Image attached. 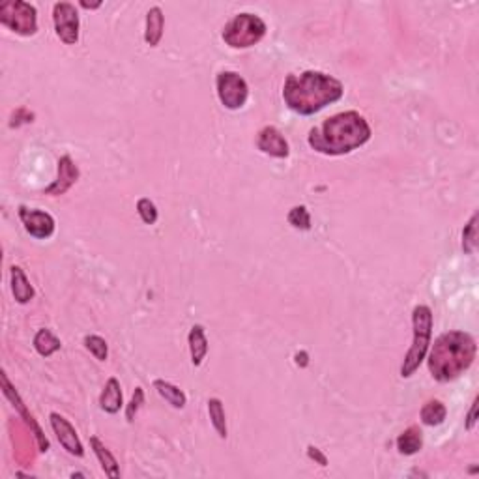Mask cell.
I'll use <instances>...</instances> for the list:
<instances>
[{
  "instance_id": "obj_15",
  "label": "cell",
  "mask_w": 479,
  "mask_h": 479,
  "mask_svg": "<svg viewBox=\"0 0 479 479\" xmlns=\"http://www.w3.org/2000/svg\"><path fill=\"white\" fill-rule=\"evenodd\" d=\"M165 15L159 6L150 8L147 13V30H144V42L150 47H158L161 38H163Z\"/></svg>"
},
{
  "instance_id": "obj_17",
  "label": "cell",
  "mask_w": 479,
  "mask_h": 479,
  "mask_svg": "<svg viewBox=\"0 0 479 479\" xmlns=\"http://www.w3.org/2000/svg\"><path fill=\"white\" fill-rule=\"evenodd\" d=\"M11 292L17 304H28L34 298V287L19 266H11Z\"/></svg>"
},
{
  "instance_id": "obj_6",
  "label": "cell",
  "mask_w": 479,
  "mask_h": 479,
  "mask_svg": "<svg viewBox=\"0 0 479 479\" xmlns=\"http://www.w3.org/2000/svg\"><path fill=\"white\" fill-rule=\"evenodd\" d=\"M0 23L19 36H34L38 32V11L23 0H8L0 4Z\"/></svg>"
},
{
  "instance_id": "obj_30",
  "label": "cell",
  "mask_w": 479,
  "mask_h": 479,
  "mask_svg": "<svg viewBox=\"0 0 479 479\" xmlns=\"http://www.w3.org/2000/svg\"><path fill=\"white\" fill-rule=\"evenodd\" d=\"M307 457H309L311 461H315V463L321 464V466H328L326 455H324V453H322L318 447L307 446Z\"/></svg>"
},
{
  "instance_id": "obj_10",
  "label": "cell",
  "mask_w": 479,
  "mask_h": 479,
  "mask_svg": "<svg viewBox=\"0 0 479 479\" xmlns=\"http://www.w3.org/2000/svg\"><path fill=\"white\" fill-rule=\"evenodd\" d=\"M256 148L262 154L278 159L289 158L290 154L289 142H287L283 133L278 127H273V125H266V127H262L259 131V135H256Z\"/></svg>"
},
{
  "instance_id": "obj_32",
  "label": "cell",
  "mask_w": 479,
  "mask_h": 479,
  "mask_svg": "<svg viewBox=\"0 0 479 479\" xmlns=\"http://www.w3.org/2000/svg\"><path fill=\"white\" fill-rule=\"evenodd\" d=\"M309 356H307V352H298L296 354V363L299 365V367H307V363H309Z\"/></svg>"
},
{
  "instance_id": "obj_16",
  "label": "cell",
  "mask_w": 479,
  "mask_h": 479,
  "mask_svg": "<svg viewBox=\"0 0 479 479\" xmlns=\"http://www.w3.org/2000/svg\"><path fill=\"white\" fill-rule=\"evenodd\" d=\"M187 343H189L191 363L199 367L202 363V359L206 358L208 354V339L206 333H204V328L201 324H195L191 328L189 335H187Z\"/></svg>"
},
{
  "instance_id": "obj_12",
  "label": "cell",
  "mask_w": 479,
  "mask_h": 479,
  "mask_svg": "<svg viewBox=\"0 0 479 479\" xmlns=\"http://www.w3.org/2000/svg\"><path fill=\"white\" fill-rule=\"evenodd\" d=\"M79 180V167L73 163V159L70 156H62L58 159V178L45 187V195H64L66 191H70V187Z\"/></svg>"
},
{
  "instance_id": "obj_14",
  "label": "cell",
  "mask_w": 479,
  "mask_h": 479,
  "mask_svg": "<svg viewBox=\"0 0 479 479\" xmlns=\"http://www.w3.org/2000/svg\"><path fill=\"white\" fill-rule=\"evenodd\" d=\"M124 404V397H122V387H120L118 378L111 376L107 384H105L104 392L99 395V409L107 412V414H118L120 409Z\"/></svg>"
},
{
  "instance_id": "obj_8",
  "label": "cell",
  "mask_w": 479,
  "mask_h": 479,
  "mask_svg": "<svg viewBox=\"0 0 479 479\" xmlns=\"http://www.w3.org/2000/svg\"><path fill=\"white\" fill-rule=\"evenodd\" d=\"M53 23L56 36L66 45H75L79 42V11L71 2H56L53 6Z\"/></svg>"
},
{
  "instance_id": "obj_22",
  "label": "cell",
  "mask_w": 479,
  "mask_h": 479,
  "mask_svg": "<svg viewBox=\"0 0 479 479\" xmlns=\"http://www.w3.org/2000/svg\"><path fill=\"white\" fill-rule=\"evenodd\" d=\"M419 416H421V421H423L425 425L436 427V425H442L446 421L447 410L442 401L433 399V401H427V403L423 404V409H421V414Z\"/></svg>"
},
{
  "instance_id": "obj_20",
  "label": "cell",
  "mask_w": 479,
  "mask_h": 479,
  "mask_svg": "<svg viewBox=\"0 0 479 479\" xmlns=\"http://www.w3.org/2000/svg\"><path fill=\"white\" fill-rule=\"evenodd\" d=\"M154 387H156L159 395H161V397H163L165 401L170 404V406H175V409H184L185 403H187L185 393L182 392L178 386L170 384V382L158 378V380H154Z\"/></svg>"
},
{
  "instance_id": "obj_13",
  "label": "cell",
  "mask_w": 479,
  "mask_h": 479,
  "mask_svg": "<svg viewBox=\"0 0 479 479\" xmlns=\"http://www.w3.org/2000/svg\"><path fill=\"white\" fill-rule=\"evenodd\" d=\"M2 387H4L6 397L10 399L11 403H13V406L19 410V414H21V418L25 419V421H27V425L30 427V430H34V435H36V438H38L39 452H47V449H49V440H47V438L44 436V433H42V429H39V425L36 423L34 416L30 414L27 409H25V404H23V401L19 399V395H17L15 390L11 387V384H10V380H8L6 373H2Z\"/></svg>"
},
{
  "instance_id": "obj_11",
  "label": "cell",
  "mask_w": 479,
  "mask_h": 479,
  "mask_svg": "<svg viewBox=\"0 0 479 479\" xmlns=\"http://www.w3.org/2000/svg\"><path fill=\"white\" fill-rule=\"evenodd\" d=\"M49 419L51 427H53L56 438H58L60 442V446L64 447L66 452L70 453V455H73V457H82V455H85V447H82L81 440H79V436H77V430L73 429V425H71L64 416L56 414V412H53V414L49 416Z\"/></svg>"
},
{
  "instance_id": "obj_5",
  "label": "cell",
  "mask_w": 479,
  "mask_h": 479,
  "mask_svg": "<svg viewBox=\"0 0 479 479\" xmlns=\"http://www.w3.org/2000/svg\"><path fill=\"white\" fill-rule=\"evenodd\" d=\"M266 36V23L255 13H238L223 28L221 38L232 49H249Z\"/></svg>"
},
{
  "instance_id": "obj_1",
  "label": "cell",
  "mask_w": 479,
  "mask_h": 479,
  "mask_svg": "<svg viewBox=\"0 0 479 479\" xmlns=\"http://www.w3.org/2000/svg\"><path fill=\"white\" fill-rule=\"evenodd\" d=\"M343 82L322 71L290 73L283 87V99L296 115L311 116L343 98Z\"/></svg>"
},
{
  "instance_id": "obj_19",
  "label": "cell",
  "mask_w": 479,
  "mask_h": 479,
  "mask_svg": "<svg viewBox=\"0 0 479 479\" xmlns=\"http://www.w3.org/2000/svg\"><path fill=\"white\" fill-rule=\"evenodd\" d=\"M423 446V435L419 427L412 425L397 438V449L401 455H416Z\"/></svg>"
},
{
  "instance_id": "obj_33",
  "label": "cell",
  "mask_w": 479,
  "mask_h": 479,
  "mask_svg": "<svg viewBox=\"0 0 479 479\" xmlns=\"http://www.w3.org/2000/svg\"><path fill=\"white\" fill-rule=\"evenodd\" d=\"M79 6H81V8H87V10H96V8H99V6H101V2H96V4H88V2H79Z\"/></svg>"
},
{
  "instance_id": "obj_28",
  "label": "cell",
  "mask_w": 479,
  "mask_h": 479,
  "mask_svg": "<svg viewBox=\"0 0 479 479\" xmlns=\"http://www.w3.org/2000/svg\"><path fill=\"white\" fill-rule=\"evenodd\" d=\"M142 403H144V390L139 386L135 387V393H133V397H131L130 404H127V409H125V419H127L130 423L135 421V416L137 412H139V409L142 406Z\"/></svg>"
},
{
  "instance_id": "obj_23",
  "label": "cell",
  "mask_w": 479,
  "mask_h": 479,
  "mask_svg": "<svg viewBox=\"0 0 479 479\" xmlns=\"http://www.w3.org/2000/svg\"><path fill=\"white\" fill-rule=\"evenodd\" d=\"M208 414H210V421H212L213 429L219 435V438H227L229 430H227V418H225V409L221 399H210L208 401Z\"/></svg>"
},
{
  "instance_id": "obj_27",
  "label": "cell",
  "mask_w": 479,
  "mask_h": 479,
  "mask_svg": "<svg viewBox=\"0 0 479 479\" xmlns=\"http://www.w3.org/2000/svg\"><path fill=\"white\" fill-rule=\"evenodd\" d=\"M137 212H139L141 219L147 225H154L158 221V208H156V204H154L150 199H147V197L139 199V202H137Z\"/></svg>"
},
{
  "instance_id": "obj_26",
  "label": "cell",
  "mask_w": 479,
  "mask_h": 479,
  "mask_svg": "<svg viewBox=\"0 0 479 479\" xmlns=\"http://www.w3.org/2000/svg\"><path fill=\"white\" fill-rule=\"evenodd\" d=\"M289 223L299 230H309L311 229V213L305 206H294L287 216Z\"/></svg>"
},
{
  "instance_id": "obj_29",
  "label": "cell",
  "mask_w": 479,
  "mask_h": 479,
  "mask_svg": "<svg viewBox=\"0 0 479 479\" xmlns=\"http://www.w3.org/2000/svg\"><path fill=\"white\" fill-rule=\"evenodd\" d=\"M30 122H34V113H30L28 109L21 107V109H17L15 113L11 115L10 127H19V125L23 124H30Z\"/></svg>"
},
{
  "instance_id": "obj_25",
  "label": "cell",
  "mask_w": 479,
  "mask_h": 479,
  "mask_svg": "<svg viewBox=\"0 0 479 479\" xmlns=\"http://www.w3.org/2000/svg\"><path fill=\"white\" fill-rule=\"evenodd\" d=\"M85 347L98 361H105L107 356H109V347L105 343V339L99 337V335H87L85 337Z\"/></svg>"
},
{
  "instance_id": "obj_3",
  "label": "cell",
  "mask_w": 479,
  "mask_h": 479,
  "mask_svg": "<svg viewBox=\"0 0 479 479\" xmlns=\"http://www.w3.org/2000/svg\"><path fill=\"white\" fill-rule=\"evenodd\" d=\"M478 354L475 339L466 332H447L436 339L429 354V371L438 382H452L468 371Z\"/></svg>"
},
{
  "instance_id": "obj_21",
  "label": "cell",
  "mask_w": 479,
  "mask_h": 479,
  "mask_svg": "<svg viewBox=\"0 0 479 479\" xmlns=\"http://www.w3.org/2000/svg\"><path fill=\"white\" fill-rule=\"evenodd\" d=\"M60 347H62L60 339L51 330H47V328H42L36 333V337H34V349H36V352L39 356H44V358H49V356L55 354L56 350H60Z\"/></svg>"
},
{
  "instance_id": "obj_18",
  "label": "cell",
  "mask_w": 479,
  "mask_h": 479,
  "mask_svg": "<svg viewBox=\"0 0 479 479\" xmlns=\"http://www.w3.org/2000/svg\"><path fill=\"white\" fill-rule=\"evenodd\" d=\"M90 446H92L94 453H96V457H98L99 464H101V468H104V472L109 478H118L120 475V468H118V463H116L115 455L107 449V446H105L104 442L99 440L98 436H92L90 438Z\"/></svg>"
},
{
  "instance_id": "obj_9",
  "label": "cell",
  "mask_w": 479,
  "mask_h": 479,
  "mask_svg": "<svg viewBox=\"0 0 479 479\" xmlns=\"http://www.w3.org/2000/svg\"><path fill=\"white\" fill-rule=\"evenodd\" d=\"M19 219L25 225V230L28 235L38 240L51 238L55 232V219L53 216L38 208L19 206Z\"/></svg>"
},
{
  "instance_id": "obj_2",
  "label": "cell",
  "mask_w": 479,
  "mask_h": 479,
  "mask_svg": "<svg viewBox=\"0 0 479 479\" xmlns=\"http://www.w3.org/2000/svg\"><path fill=\"white\" fill-rule=\"evenodd\" d=\"M371 139L369 122L358 111H344L326 118L309 131L307 142L313 150L326 156H344L363 147Z\"/></svg>"
},
{
  "instance_id": "obj_31",
  "label": "cell",
  "mask_w": 479,
  "mask_h": 479,
  "mask_svg": "<svg viewBox=\"0 0 479 479\" xmlns=\"http://www.w3.org/2000/svg\"><path fill=\"white\" fill-rule=\"evenodd\" d=\"M475 421H478V397L474 399L472 403V409L468 412V418H466V429L472 430L475 427Z\"/></svg>"
},
{
  "instance_id": "obj_24",
  "label": "cell",
  "mask_w": 479,
  "mask_h": 479,
  "mask_svg": "<svg viewBox=\"0 0 479 479\" xmlns=\"http://www.w3.org/2000/svg\"><path fill=\"white\" fill-rule=\"evenodd\" d=\"M478 247V213H474L463 230V249L466 255L475 253Z\"/></svg>"
},
{
  "instance_id": "obj_7",
  "label": "cell",
  "mask_w": 479,
  "mask_h": 479,
  "mask_svg": "<svg viewBox=\"0 0 479 479\" xmlns=\"http://www.w3.org/2000/svg\"><path fill=\"white\" fill-rule=\"evenodd\" d=\"M216 90L219 101L230 111L242 109L249 98V87L244 77L236 71H221L216 77Z\"/></svg>"
},
{
  "instance_id": "obj_4",
  "label": "cell",
  "mask_w": 479,
  "mask_h": 479,
  "mask_svg": "<svg viewBox=\"0 0 479 479\" xmlns=\"http://www.w3.org/2000/svg\"><path fill=\"white\" fill-rule=\"evenodd\" d=\"M412 328H414V337H412V347L409 354L404 356V361L401 365V376L410 378L419 365L427 356L430 344V335H433V311L427 305H416L412 311Z\"/></svg>"
}]
</instances>
